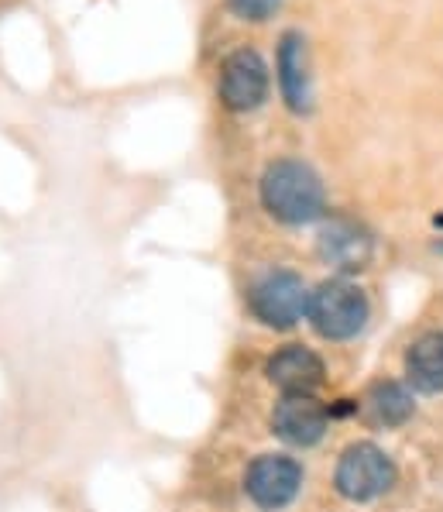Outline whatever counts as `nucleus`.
Segmentation results:
<instances>
[{
	"instance_id": "5",
	"label": "nucleus",
	"mask_w": 443,
	"mask_h": 512,
	"mask_svg": "<svg viewBox=\"0 0 443 512\" xmlns=\"http://www.w3.org/2000/svg\"><path fill=\"white\" fill-rule=\"evenodd\" d=\"M244 488L261 509H282L303 488V468L286 454H261V458L251 461L248 475H244Z\"/></svg>"
},
{
	"instance_id": "8",
	"label": "nucleus",
	"mask_w": 443,
	"mask_h": 512,
	"mask_svg": "<svg viewBox=\"0 0 443 512\" xmlns=\"http://www.w3.org/2000/svg\"><path fill=\"white\" fill-rule=\"evenodd\" d=\"M272 430L292 447H313L327 433V409L313 396H286L272 413Z\"/></svg>"
},
{
	"instance_id": "4",
	"label": "nucleus",
	"mask_w": 443,
	"mask_h": 512,
	"mask_svg": "<svg viewBox=\"0 0 443 512\" xmlns=\"http://www.w3.org/2000/svg\"><path fill=\"white\" fill-rule=\"evenodd\" d=\"M251 313L265 327L289 330L306 317V303H310V289L296 272H268L251 286L248 293Z\"/></svg>"
},
{
	"instance_id": "6",
	"label": "nucleus",
	"mask_w": 443,
	"mask_h": 512,
	"mask_svg": "<svg viewBox=\"0 0 443 512\" xmlns=\"http://www.w3.org/2000/svg\"><path fill=\"white\" fill-rule=\"evenodd\" d=\"M268 97V66L255 49H237L220 66V100L231 110H255Z\"/></svg>"
},
{
	"instance_id": "1",
	"label": "nucleus",
	"mask_w": 443,
	"mask_h": 512,
	"mask_svg": "<svg viewBox=\"0 0 443 512\" xmlns=\"http://www.w3.org/2000/svg\"><path fill=\"white\" fill-rule=\"evenodd\" d=\"M261 203L282 224H310L323 214V183L306 162L279 159L261 176Z\"/></svg>"
},
{
	"instance_id": "9",
	"label": "nucleus",
	"mask_w": 443,
	"mask_h": 512,
	"mask_svg": "<svg viewBox=\"0 0 443 512\" xmlns=\"http://www.w3.org/2000/svg\"><path fill=\"white\" fill-rule=\"evenodd\" d=\"M265 375L286 396H310L316 385L323 382V361L310 348H303V344H286V348L268 358Z\"/></svg>"
},
{
	"instance_id": "7",
	"label": "nucleus",
	"mask_w": 443,
	"mask_h": 512,
	"mask_svg": "<svg viewBox=\"0 0 443 512\" xmlns=\"http://www.w3.org/2000/svg\"><path fill=\"white\" fill-rule=\"evenodd\" d=\"M316 248H320L323 262L334 265L337 272H358L371 262L375 241H371V234L361 224H354V220H347V217H337V220H330V224H323Z\"/></svg>"
},
{
	"instance_id": "11",
	"label": "nucleus",
	"mask_w": 443,
	"mask_h": 512,
	"mask_svg": "<svg viewBox=\"0 0 443 512\" xmlns=\"http://www.w3.org/2000/svg\"><path fill=\"white\" fill-rule=\"evenodd\" d=\"M406 375L419 392H443V334H423L406 351Z\"/></svg>"
},
{
	"instance_id": "10",
	"label": "nucleus",
	"mask_w": 443,
	"mask_h": 512,
	"mask_svg": "<svg viewBox=\"0 0 443 512\" xmlns=\"http://www.w3.org/2000/svg\"><path fill=\"white\" fill-rule=\"evenodd\" d=\"M275 69H279V90H282V100L289 104V110L310 114L313 86H310V73H306V42L299 31H286V35H282Z\"/></svg>"
},
{
	"instance_id": "3",
	"label": "nucleus",
	"mask_w": 443,
	"mask_h": 512,
	"mask_svg": "<svg viewBox=\"0 0 443 512\" xmlns=\"http://www.w3.org/2000/svg\"><path fill=\"white\" fill-rule=\"evenodd\" d=\"M334 485L344 499L371 502L395 485V464L382 447L375 444H351L337 461Z\"/></svg>"
},
{
	"instance_id": "2",
	"label": "nucleus",
	"mask_w": 443,
	"mask_h": 512,
	"mask_svg": "<svg viewBox=\"0 0 443 512\" xmlns=\"http://www.w3.org/2000/svg\"><path fill=\"white\" fill-rule=\"evenodd\" d=\"M368 313V296L347 279L320 282L306 303V317H310L313 330L327 341H347V337L361 334V327L368 324Z\"/></svg>"
},
{
	"instance_id": "12",
	"label": "nucleus",
	"mask_w": 443,
	"mask_h": 512,
	"mask_svg": "<svg viewBox=\"0 0 443 512\" xmlns=\"http://www.w3.org/2000/svg\"><path fill=\"white\" fill-rule=\"evenodd\" d=\"M368 413L382 427H402L413 416V396L399 382H378L368 392Z\"/></svg>"
},
{
	"instance_id": "13",
	"label": "nucleus",
	"mask_w": 443,
	"mask_h": 512,
	"mask_svg": "<svg viewBox=\"0 0 443 512\" xmlns=\"http://www.w3.org/2000/svg\"><path fill=\"white\" fill-rule=\"evenodd\" d=\"M231 11L237 18H248V21H265L272 18L275 11L282 7V0H227Z\"/></svg>"
}]
</instances>
